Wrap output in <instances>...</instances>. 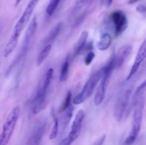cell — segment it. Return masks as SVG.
Instances as JSON below:
<instances>
[{"mask_svg": "<svg viewBox=\"0 0 146 145\" xmlns=\"http://www.w3.org/2000/svg\"><path fill=\"white\" fill-rule=\"evenodd\" d=\"M144 105H145V98L143 95H141L134 101L132 129L124 142V145H132L136 140L142 127Z\"/></svg>", "mask_w": 146, "mask_h": 145, "instance_id": "3957f363", "label": "cell"}, {"mask_svg": "<svg viewBox=\"0 0 146 145\" xmlns=\"http://www.w3.org/2000/svg\"><path fill=\"white\" fill-rule=\"evenodd\" d=\"M21 109L19 106H16L10 111L6 118L2 126V130L0 134V145H7L16 127Z\"/></svg>", "mask_w": 146, "mask_h": 145, "instance_id": "8992f818", "label": "cell"}, {"mask_svg": "<svg viewBox=\"0 0 146 145\" xmlns=\"http://www.w3.org/2000/svg\"><path fill=\"white\" fill-rule=\"evenodd\" d=\"M61 0H50L48 6L46 7V14L48 16H52L53 14L55 12L56 9L58 7Z\"/></svg>", "mask_w": 146, "mask_h": 145, "instance_id": "44dd1931", "label": "cell"}, {"mask_svg": "<svg viewBox=\"0 0 146 145\" xmlns=\"http://www.w3.org/2000/svg\"><path fill=\"white\" fill-rule=\"evenodd\" d=\"M132 92L133 88H128L118 96L114 107V117L117 122H121L123 117Z\"/></svg>", "mask_w": 146, "mask_h": 145, "instance_id": "ba28073f", "label": "cell"}, {"mask_svg": "<svg viewBox=\"0 0 146 145\" xmlns=\"http://www.w3.org/2000/svg\"><path fill=\"white\" fill-rule=\"evenodd\" d=\"M146 58V38L144 40V41L143 42V44H141V47H140L139 50L138 51V53H137L136 56H135V61H134L133 64V66L131 68L130 72L128 73L127 78L125 79V80L128 81L135 75V72H137V71L138 70L139 67L141 66V63L145 61Z\"/></svg>", "mask_w": 146, "mask_h": 145, "instance_id": "8fae6325", "label": "cell"}, {"mask_svg": "<svg viewBox=\"0 0 146 145\" xmlns=\"http://www.w3.org/2000/svg\"><path fill=\"white\" fill-rule=\"evenodd\" d=\"M54 75V69L50 68L46 72L42 80L38 84L34 98L32 101V112L37 115L44 109L46 102L47 95L51 86Z\"/></svg>", "mask_w": 146, "mask_h": 145, "instance_id": "7a4b0ae2", "label": "cell"}, {"mask_svg": "<svg viewBox=\"0 0 146 145\" xmlns=\"http://www.w3.org/2000/svg\"><path fill=\"white\" fill-rule=\"evenodd\" d=\"M104 68H101L92 74L91 77L88 78L87 82L83 87L82 90L81 92L76 95L75 98L73 100V102L74 105H80V104L83 103L84 101L86 100L88 98H90L91 95L93 94L94 91L95 90V88L96 85H98V82L102 78L103 75H104Z\"/></svg>", "mask_w": 146, "mask_h": 145, "instance_id": "52a82bcc", "label": "cell"}, {"mask_svg": "<svg viewBox=\"0 0 146 145\" xmlns=\"http://www.w3.org/2000/svg\"><path fill=\"white\" fill-rule=\"evenodd\" d=\"M112 43V38L108 33H105L102 35L97 44V48L99 51H106L108 49Z\"/></svg>", "mask_w": 146, "mask_h": 145, "instance_id": "2e32d148", "label": "cell"}, {"mask_svg": "<svg viewBox=\"0 0 146 145\" xmlns=\"http://www.w3.org/2000/svg\"><path fill=\"white\" fill-rule=\"evenodd\" d=\"M138 1H139V0H129L128 3V4H133Z\"/></svg>", "mask_w": 146, "mask_h": 145, "instance_id": "f546056e", "label": "cell"}, {"mask_svg": "<svg viewBox=\"0 0 146 145\" xmlns=\"http://www.w3.org/2000/svg\"><path fill=\"white\" fill-rule=\"evenodd\" d=\"M37 28V20L36 17L34 16L32 18L31 21L30 22L29 26L27 28V31H26L25 35H24V40H23L22 45H21V48H20L18 54L17 56L15 57L14 60H13V62L11 63V65L9 67L8 70L7 71V73H9L11 71V70L17 65L19 62H21L24 57L27 55V53H28L29 50L31 48V44L34 40V36H35L36 31Z\"/></svg>", "mask_w": 146, "mask_h": 145, "instance_id": "277c9868", "label": "cell"}, {"mask_svg": "<svg viewBox=\"0 0 146 145\" xmlns=\"http://www.w3.org/2000/svg\"><path fill=\"white\" fill-rule=\"evenodd\" d=\"M113 1V0H106V5L108 7H110L112 4Z\"/></svg>", "mask_w": 146, "mask_h": 145, "instance_id": "f1b7e54d", "label": "cell"}, {"mask_svg": "<svg viewBox=\"0 0 146 145\" xmlns=\"http://www.w3.org/2000/svg\"><path fill=\"white\" fill-rule=\"evenodd\" d=\"M110 20L114 28L115 36H119L128 27V19L125 13L121 10H115L110 15Z\"/></svg>", "mask_w": 146, "mask_h": 145, "instance_id": "9c48e42d", "label": "cell"}, {"mask_svg": "<svg viewBox=\"0 0 146 145\" xmlns=\"http://www.w3.org/2000/svg\"><path fill=\"white\" fill-rule=\"evenodd\" d=\"M72 143L73 142L70 140L69 138H68V136H66V137L64 138V139H62V140L61 141V142H60L58 145H71Z\"/></svg>", "mask_w": 146, "mask_h": 145, "instance_id": "4316f807", "label": "cell"}, {"mask_svg": "<svg viewBox=\"0 0 146 145\" xmlns=\"http://www.w3.org/2000/svg\"><path fill=\"white\" fill-rule=\"evenodd\" d=\"M85 117V112L83 109H80L76 115L74 120L73 122L71 127V131L67 136L69 138L70 140L74 143L78 138L81 132L82 123Z\"/></svg>", "mask_w": 146, "mask_h": 145, "instance_id": "30bf717a", "label": "cell"}, {"mask_svg": "<svg viewBox=\"0 0 146 145\" xmlns=\"http://www.w3.org/2000/svg\"><path fill=\"white\" fill-rule=\"evenodd\" d=\"M51 48H52V45H46L44 48H42V49L41 50L36 58L37 66H40L44 63V61L46 59L48 55L51 53Z\"/></svg>", "mask_w": 146, "mask_h": 145, "instance_id": "ac0fdd59", "label": "cell"}, {"mask_svg": "<svg viewBox=\"0 0 146 145\" xmlns=\"http://www.w3.org/2000/svg\"><path fill=\"white\" fill-rule=\"evenodd\" d=\"M51 115H52L53 119H54V126H53L51 133L49 134L50 140H53V139H56L57 137L58 134V130H59V122H58L57 117L56 116L54 109H52V111H51Z\"/></svg>", "mask_w": 146, "mask_h": 145, "instance_id": "ffe728a7", "label": "cell"}, {"mask_svg": "<svg viewBox=\"0 0 146 145\" xmlns=\"http://www.w3.org/2000/svg\"><path fill=\"white\" fill-rule=\"evenodd\" d=\"M136 10L140 14H143V15H146V6L144 4H139L136 7Z\"/></svg>", "mask_w": 146, "mask_h": 145, "instance_id": "484cf974", "label": "cell"}, {"mask_svg": "<svg viewBox=\"0 0 146 145\" xmlns=\"http://www.w3.org/2000/svg\"><path fill=\"white\" fill-rule=\"evenodd\" d=\"M132 51V46L131 45H124L118 49L115 55V69H119L123 66L124 63L128 58Z\"/></svg>", "mask_w": 146, "mask_h": 145, "instance_id": "7c38bea8", "label": "cell"}, {"mask_svg": "<svg viewBox=\"0 0 146 145\" xmlns=\"http://www.w3.org/2000/svg\"><path fill=\"white\" fill-rule=\"evenodd\" d=\"M46 124L45 122H41L35 128L32 134L30 136L28 140L27 145H39L41 141L44 136L46 131Z\"/></svg>", "mask_w": 146, "mask_h": 145, "instance_id": "4fadbf2b", "label": "cell"}, {"mask_svg": "<svg viewBox=\"0 0 146 145\" xmlns=\"http://www.w3.org/2000/svg\"><path fill=\"white\" fill-rule=\"evenodd\" d=\"M104 71L102 78L100 80V84L97 88L96 92L94 96V105L99 106L104 102L106 93L107 88L109 83L110 78L113 73V71L115 69V53L113 54L110 58L108 63L104 67Z\"/></svg>", "mask_w": 146, "mask_h": 145, "instance_id": "5b68a950", "label": "cell"}, {"mask_svg": "<svg viewBox=\"0 0 146 145\" xmlns=\"http://www.w3.org/2000/svg\"><path fill=\"white\" fill-rule=\"evenodd\" d=\"M105 139H106V135H103V136H101V137L98 139V141H97L94 145H103L104 144V142H105Z\"/></svg>", "mask_w": 146, "mask_h": 145, "instance_id": "83f0119b", "label": "cell"}, {"mask_svg": "<svg viewBox=\"0 0 146 145\" xmlns=\"http://www.w3.org/2000/svg\"><path fill=\"white\" fill-rule=\"evenodd\" d=\"M71 98H72V93L71 91H68L66 94L65 100H64V103L62 104L61 107H60L59 112H64L66 109H68L70 106H71Z\"/></svg>", "mask_w": 146, "mask_h": 145, "instance_id": "7402d4cb", "label": "cell"}, {"mask_svg": "<svg viewBox=\"0 0 146 145\" xmlns=\"http://www.w3.org/2000/svg\"><path fill=\"white\" fill-rule=\"evenodd\" d=\"M146 89V78L145 80L138 87V88L136 89V91L135 92V95L133 96V101H135L137 98L139 96H141V95H143L144 91Z\"/></svg>", "mask_w": 146, "mask_h": 145, "instance_id": "603a6c76", "label": "cell"}, {"mask_svg": "<svg viewBox=\"0 0 146 145\" xmlns=\"http://www.w3.org/2000/svg\"><path fill=\"white\" fill-rule=\"evenodd\" d=\"M69 66H70V57L67 56L64 60V63L61 65V71H60V81L61 82H65L68 80V72H69Z\"/></svg>", "mask_w": 146, "mask_h": 145, "instance_id": "e0dca14e", "label": "cell"}, {"mask_svg": "<svg viewBox=\"0 0 146 145\" xmlns=\"http://www.w3.org/2000/svg\"><path fill=\"white\" fill-rule=\"evenodd\" d=\"M22 1V0H16L15 1V7H17V6L19 5V4H20V2Z\"/></svg>", "mask_w": 146, "mask_h": 145, "instance_id": "4dcf8cb0", "label": "cell"}, {"mask_svg": "<svg viewBox=\"0 0 146 145\" xmlns=\"http://www.w3.org/2000/svg\"><path fill=\"white\" fill-rule=\"evenodd\" d=\"M89 0H75V9H79L84 7Z\"/></svg>", "mask_w": 146, "mask_h": 145, "instance_id": "d4e9b609", "label": "cell"}, {"mask_svg": "<svg viewBox=\"0 0 146 145\" xmlns=\"http://www.w3.org/2000/svg\"><path fill=\"white\" fill-rule=\"evenodd\" d=\"M62 23L58 22L53 27L52 29L50 31V32L48 33V35L44 38V41L41 43V47H42V48H44L46 45H52L53 43L55 41L57 36H58V34L61 32V28H62Z\"/></svg>", "mask_w": 146, "mask_h": 145, "instance_id": "5bb4252c", "label": "cell"}, {"mask_svg": "<svg viewBox=\"0 0 146 145\" xmlns=\"http://www.w3.org/2000/svg\"><path fill=\"white\" fill-rule=\"evenodd\" d=\"M88 36V31H84L81 33V36L79 37V39H78V42L76 43L75 45V48H74V56H77V55H80L83 53V51L84 49V47L86 45V41L87 38Z\"/></svg>", "mask_w": 146, "mask_h": 145, "instance_id": "9a60e30c", "label": "cell"}, {"mask_svg": "<svg viewBox=\"0 0 146 145\" xmlns=\"http://www.w3.org/2000/svg\"><path fill=\"white\" fill-rule=\"evenodd\" d=\"M74 110V107L73 105H71L68 109H66L64 112V115H63L62 119H61V127H62V129L64 130L66 129V126L69 123L70 120H71V117H72Z\"/></svg>", "mask_w": 146, "mask_h": 145, "instance_id": "d6986e66", "label": "cell"}, {"mask_svg": "<svg viewBox=\"0 0 146 145\" xmlns=\"http://www.w3.org/2000/svg\"><path fill=\"white\" fill-rule=\"evenodd\" d=\"M94 58H95V53L93 51H89L86 55L85 60H84V63H85L86 65H91L92 61H94Z\"/></svg>", "mask_w": 146, "mask_h": 145, "instance_id": "cb8c5ba5", "label": "cell"}, {"mask_svg": "<svg viewBox=\"0 0 146 145\" xmlns=\"http://www.w3.org/2000/svg\"><path fill=\"white\" fill-rule=\"evenodd\" d=\"M38 1L39 0H30L27 4L22 15L21 16L19 19L14 25L9 39L4 46V51H3V56L4 58L8 57L16 48L21 32L26 27V26L28 24L33 14V11H34L35 7H36Z\"/></svg>", "mask_w": 146, "mask_h": 145, "instance_id": "6da1fadb", "label": "cell"}]
</instances>
